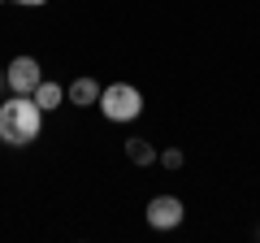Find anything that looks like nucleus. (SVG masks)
Listing matches in <instances>:
<instances>
[{"mask_svg":"<svg viewBox=\"0 0 260 243\" xmlns=\"http://www.w3.org/2000/svg\"><path fill=\"white\" fill-rule=\"evenodd\" d=\"M39 126H44V109L35 104V96H13L0 104V143L26 148L39 139Z\"/></svg>","mask_w":260,"mask_h":243,"instance_id":"nucleus-1","label":"nucleus"},{"mask_svg":"<svg viewBox=\"0 0 260 243\" xmlns=\"http://www.w3.org/2000/svg\"><path fill=\"white\" fill-rule=\"evenodd\" d=\"M100 113L109 122H135L143 113V96L139 87H130V83H109L100 87Z\"/></svg>","mask_w":260,"mask_h":243,"instance_id":"nucleus-2","label":"nucleus"},{"mask_svg":"<svg viewBox=\"0 0 260 243\" xmlns=\"http://www.w3.org/2000/svg\"><path fill=\"white\" fill-rule=\"evenodd\" d=\"M5 78H9V92L13 96H30L39 87V78H44V70H39L35 56H13L9 70H5Z\"/></svg>","mask_w":260,"mask_h":243,"instance_id":"nucleus-3","label":"nucleus"},{"mask_svg":"<svg viewBox=\"0 0 260 243\" xmlns=\"http://www.w3.org/2000/svg\"><path fill=\"white\" fill-rule=\"evenodd\" d=\"M186 208L178 196H152L148 200V226L152 230H174V226H182Z\"/></svg>","mask_w":260,"mask_h":243,"instance_id":"nucleus-4","label":"nucleus"},{"mask_svg":"<svg viewBox=\"0 0 260 243\" xmlns=\"http://www.w3.org/2000/svg\"><path fill=\"white\" fill-rule=\"evenodd\" d=\"M65 100H70V104H83V109H87V104L100 100V83H95V78H74V83L65 87Z\"/></svg>","mask_w":260,"mask_h":243,"instance_id":"nucleus-5","label":"nucleus"},{"mask_svg":"<svg viewBox=\"0 0 260 243\" xmlns=\"http://www.w3.org/2000/svg\"><path fill=\"white\" fill-rule=\"evenodd\" d=\"M30 96H35V104L48 113V109H61V100H65V87H61V83H52V78H39V87H35Z\"/></svg>","mask_w":260,"mask_h":243,"instance_id":"nucleus-6","label":"nucleus"},{"mask_svg":"<svg viewBox=\"0 0 260 243\" xmlns=\"http://www.w3.org/2000/svg\"><path fill=\"white\" fill-rule=\"evenodd\" d=\"M126 157L135 161V165H152V161H156V148H152L148 139H130L126 143Z\"/></svg>","mask_w":260,"mask_h":243,"instance_id":"nucleus-7","label":"nucleus"},{"mask_svg":"<svg viewBox=\"0 0 260 243\" xmlns=\"http://www.w3.org/2000/svg\"><path fill=\"white\" fill-rule=\"evenodd\" d=\"M156 161H160L165 169H178V165H182V152H178V148H165V152H156Z\"/></svg>","mask_w":260,"mask_h":243,"instance_id":"nucleus-8","label":"nucleus"},{"mask_svg":"<svg viewBox=\"0 0 260 243\" xmlns=\"http://www.w3.org/2000/svg\"><path fill=\"white\" fill-rule=\"evenodd\" d=\"M13 5H26V9H39V5H48V0H13Z\"/></svg>","mask_w":260,"mask_h":243,"instance_id":"nucleus-9","label":"nucleus"},{"mask_svg":"<svg viewBox=\"0 0 260 243\" xmlns=\"http://www.w3.org/2000/svg\"><path fill=\"white\" fill-rule=\"evenodd\" d=\"M5 87H9V78H5V70H0V92H5Z\"/></svg>","mask_w":260,"mask_h":243,"instance_id":"nucleus-10","label":"nucleus"},{"mask_svg":"<svg viewBox=\"0 0 260 243\" xmlns=\"http://www.w3.org/2000/svg\"><path fill=\"white\" fill-rule=\"evenodd\" d=\"M0 5H5V0H0Z\"/></svg>","mask_w":260,"mask_h":243,"instance_id":"nucleus-11","label":"nucleus"}]
</instances>
